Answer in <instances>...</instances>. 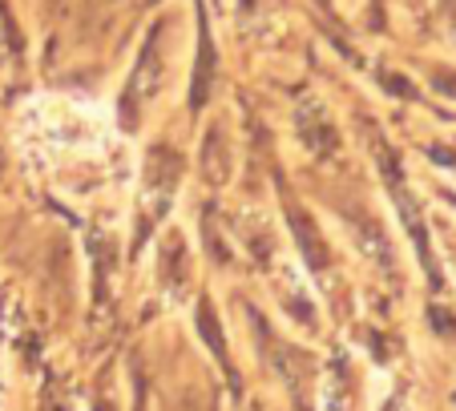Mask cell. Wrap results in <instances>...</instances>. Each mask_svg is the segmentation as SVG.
Segmentation results:
<instances>
[{
	"label": "cell",
	"instance_id": "277c9868",
	"mask_svg": "<svg viewBox=\"0 0 456 411\" xmlns=\"http://www.w3.org/2000/svg\"><path fill=\"white\" fill-rule=\"evenodd\" d=\"M287 218H291L295 238H299V250L307 254V262L315 266V270H323V266H328V246H323V238H319L315 222H311V218L303 214V210L291 202V197H287Z\"/></svg>",
	"mask_w": 456,
	"mask_h": 411
},
{
	"label": "cell",
	"instance_id": "8992f818",
	"mask_svg": "<svg viewBox=\"0 0 456 411\" xmlns=\"http://www.w3.org/2000/svg\"><path fill=\"white\" fill-rule=\"evenodd\" d=\"M210 77H215V44H210L207 28H202V41H199V68H194V89H190V105L202 109L210 93Z\"/></svg>",
	"mask_w": 456,
	"mask_h": 411
},
{
	"label": "cell",
	"instance_id": "3957f363",
	"mask_svg": "<svg viewBox=\"0 0 456 411\" xmlns=\"http://www.w3.org/2000/svg\"><path fill=\"white\" fill-rule=\"evenodd\" d=\"M178 178H182V157L174 149L158 146L146 162V189H150V214L146 222H154L158 214H166V206H170L174 189H178Z\"/></svg>",
	"mask_w": 456,
	"mask_h": 411
},
{
	"label": "cell",
	"instance_id": "7a4b0ae2",
	"mask_svg": "<svg viewBox=\"0 0 456 411\" xmlns=\"http://www.w3.org/2000/svg\"><path fill=\"white\" fill-rule=\"evenodd\" d=\"M376 154H379V173H384L387 189H392V202H396V210H400V218H404V226H408V230H412V242H416V250H420V262H424V270H428V274H436V270H432V250H428V234H424V218H420V210H416L412 194H408L404 178H400V170H396V157L387 154L384 146H376Z\"/></svg>",
	"mask_w": 456,
	"mask_h": 411
},
{
	"label": "cell",
	"instance_id": "5b68a950",
	"mask_svg": "<svg viewBox=\"0 0 456 411\" xmlns=\"http://www.w3.org/2000/svg\"><path fill=\"white\" fill-rule=\"evenodd\" d=\"M299 125H303V141H307V149H315V154L336 149V129H331L328 113L319 109L315 101H307V109L299 113Z\"/></svg>",
	"mask_w": 456,
	"mask_h": 411
},
{
	"label": "cell",
	"instance_id": "52a82bcc",
	"mask_svg": "<svg viewBox=\"0 0 456 411\" xmlns=\"http://www.w3.org/2000/svg\"><path fill=\"white\" fill-rule=\"evenodd\" d=\"M199 331H202V339H207L210 347H215V359L223 363V371H226V375H234V367H231V355H226L223 326H218V315L207 307V302H202V307H199Z\"/></svg>",
	"mask_w": 456,
	"mask_h": 411
},
{
	"label": "cell",
	"instance_id": "6da1fadb",
	"mask_svg": "<svg viewBox=\"0 0 456 411\" xmlns=\"http://www.w3.org/2000/svg\"><path fill=\"white\" fill-rule=\"evenodd\" d=\"M162 68H166L162 65V25H158L154 33H150L146 49H142L134 77H129V85H126V101H121L126 125H138V109L158 93V85H162Z\"/></svg>",
	"mask_w": 456,
	"mask_h": 411
},
{
	"label": "cell",
	"instance_id": "ba28073f",
	"mask_svg": "<svg viewBox=\"0 0 456 411\" xmlns=\"http://www.w3.org/2000/svg\"><path fill=\"white\" fill-rule=\"evenodd\" d=\"M352 230L355 234H360V242H363V250H368V254L371 258H376V262L379 266H392V246H387V238H384V234H379L376 230V222H368V218H360V214H355L352 218Z\"/></svg>",
	"mask_w": 456,
	"mask_h": 411
}]
</instances>
